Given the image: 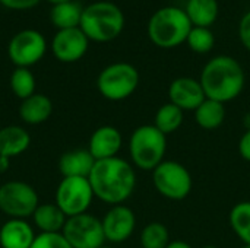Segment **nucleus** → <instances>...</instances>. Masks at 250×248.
Here are the masks:
<instances>
[{"mask_svg":"<svg viewBox=\"0 0 250 248\" xmlns=\"http://www.w3.org/2000/svg\"><path fill=\"white\" fill-rule=\"evenodd\" d=\"M88 180L94 196L111 206L125 205L136 187L133 165L119 156L95 161Z\"/></svg>","mask_w":250,"mask_h":248,"instance_id":"1","label":"nucleus"},{"mask_svg":"<svg viewBox=\"0 0 250 248\" xmlns=\"http://www.w3.org/2000/svg\"><path fill=\"white\" fill-rule=\"evenodd\" d=\"M199 82L208 99L230 102L236 99L246 82L242 64L230 56H215L202 69Z\"/></svg>","mask_w":250,"mask_h":248,"instance_id":"2","label":"nucleus"},{"mask_svg":"<svg viewBox=\"0 0 250 248\" xmlns=\"http://www.w3.org/2000/svg\"><path fill=\"white\" fill-rule=\"evenodd\" d=\"M193 28L185 9L164 6L152 13L148 20V37L158 48L170 50L186 44L188 35Z\"/></svg>","mask_w":250,"mask_h":248,"instance_id":"3","label":"nucleus"},{"mask_svg":"<svg viewBox=\"0 0 250 248\" xmlns=\"http://www.w3.org/2000/svg\"><path fill=\"white\" fill-rule=\"evenodd\" d=\"M79 28L94 42H110L125 29V15L111 1H95L83 7Z\"/></svg>","mask_w":250,"mask_h":248,"instance_id":"4","label":"nucleus"},{"mask_svg":"<svg viewBox=\"0 0 250 248\" xmlns=\"http://www.w3.org/2000/svg\"><path fill=\"white\" fill-rule=\"evenodd\" d=\"M167 151V136L154 124L139 126L129 139V155L132 164L142 171H154Z\"/></svg>","mask_w":250,"mask_h":248,"instance_id":"5","label":"nucleus"},{"mask_svg":"<svg viewBox=\"0 0 250 248\" xmlns=\"http://www.w3.org/2000/svg\"><path fill=\"white\" fill-rule=\"evenodd\" d=\"M139 85L138 69L126 61L111 63L97 77L98 92L108 101H123L135 94Z\"/></svg>","mask_w":250,"mask_h":248,"instance_id":"6","label":"nucleus"},{"mask_svg":"<svg viewBox=\"0 0 250 248\" xmlns=\"http://www.w3.org/2000/svg\"><path fill=\"white\" fill-rule=\"evenodd\" d=\"M152 183L163 197L174 202L186 199L193 187L189 170L177 161H163L152 171Z\"/></svg>","mask_w":250,"mask_h":248,"instance_id":"7","label":"nucleus"},{"mask_svg":"<svg viewBox=\"0 0 250 248\" xmlns=\"http://www.w3.org/2000/svg\"><path fill=\"white\" fill-rule=\"evenodd\" d=\"M40 205L35 189L19 180L0 184V212L9 219L31 218Z\"/></svg>","mask_w":250,"mask_h":248,"instance_id":"8","label":"nucleus"},{"mask_svg":"<svg viewBox=\"0 0 250 248\" xmlns=\"http://www.w3.org/2000/svg\"><path fill=\"white\" fill-rule=\"evenodd\" d=\"M94 191L88 178L63 177L54 194V203L67 216L86 213L94 200Z\"/></svg>","mask_w":250,"mask_h":248,"instance_id":"9","label":"nucleus"},{"mask_svg":"<svg viewBox=\"0 0 250 248\" xmlns=\"http://www.w3.org/2000/svg\"><path fill=\"white\" fill-rule=\"evenodd\" d=\"M62 234L72 248H98L105 243L101 219L88 212L67 218Z\"/></svg>","mask_w":250,"mask_h":248,"instance_id":"10","label":"nucleus"},{"mask_svg":"<svg viewBox=\"0 0 250 248\" xmlns=\"http://www.w3.org/2000/svg\"><path fill=\"white\" fill-rule=\"evenodd\" d=\"M47 51V41L40 31L23 29L13 35L7 45V56L16 67H26L37 64Z\"/></svg>","mask_w":250,"mask_h":248,"instance_id":"11","label":"nucleus"},{"mask_svg":"<svg viewBox=\"0 0 250 248\" xmlns=\"http://www.w3.org/2000/svg\"><path fill=\"white\" fill-rule=\"evenodd\" d=\"M89 47V39L81 28L60 29L51 39V53L62 63L81 60Z\"/></svg>","mask_w":250,"mask_h":248,"instance_id":"12","label":"nucleus"},{"mask_svg":"<svg viewBox=\"0 0 250 248\" xmlns=\"http://www.w3.org/2000/svg\"><path fill=\"white\" fill-rule=\"evenodd\" d=\"M105 241L113 244H120L127 241L136 228L135 212L126 205H116L108 209V212L101 219Z\"/></svg>","mask_w":250,"mask_h":248,"instance_id":"13","label":"nucleus"},{"mask_svg":"<svg viewBox=\"0 0 250 248\" xmlns=\"http://www.w3.org/2000/svg\"><path fill=\"white\" fill-rule=\"evenodd\" d=\"M168 98L182 111H195L207 99L201 82L188 76L177 77L170 83Z\"/></svg>","mask_w":250,"mask_h":248,"instance_id":"14","label":"nucleus"},{"mask_svg":"<svg viewBox=\"0 0 250 248\" xmlns=\"http://www.w3.org/2000/svg\"><path fill=\"white\" fill-rule=\"evenodd\" d=\"M122 145L123 137L119 129L114 126H101L91 134L86 149L95 161H101L117 156Z\"/></svg>","mask_w":250,"mask_h":248,"instance_id":"15","label":"nucleus"},{"mask_svg":"<svg viewBox=\"0 0 250 248\" xmlns=\"http://www.w3.org/2000/svg\"><path fill=\"white\" fill-rule=\"evenodd\" d=\"M37 234L26 219H7L0 227V247L31 248Z\"/></svg>","mask_w":250,"mask_h":248,"instance_id":"16","label":"nucleus"},{"mask_svg":"<svg viewBox=\"0 0 250 248\" xmlns=\"http://www.w3.org/2000/svg\"><path fill=\"white\" fill-rule=\"evenodd\" d=\"M53 113V102L47 95L34 94L21 101L18 108L19 118L29 126H38L45 123Z\"/></svg>","mask_w":250,"mask_h":248,"instance_id":"17","label":"nucleus"},{"mask_svg":"<svg viewBox=\"0 0 250 248\" xmlns=\"http://www.w3.org/2000/svg\"><path fill=\"white\" fill-rule=\"evenodd\" d=\"M94 165H95V159L88 149L67 151L59 159V171L63 177L88 178Z\"/></svg>","mask_w":250,"mask_h":248,"instance_id":"18","label":"nucleus"},{"mask_svg":"<svg viewBox=\"0 0 250 248\" xmlns=\"http://www.w3.org/2000/svg\"><path fill=\"white\" fill-rule=\"evenodd\" d=\"M31 134L22 126L10 124L0 129V156L16 158L28 151Z\"/></svg>","mask_w":250,"mask_h":248,"instance_id":"19","label":"nucleus"},{"mask_svg":"<svg viewBox=\"0 0 250 248\" xmlns=\"http://www.w3.org/2000/svg\"><path fill=\"white\" fill-rule=\"evenodd\" d=\"M34 227L42 234H59L63 231V227L67 221V216L56 203H42L38 205L32 213Z\"/></svg>","mask_w":250,"mask_h":248,"instance_id":"20","label":"nucleus"},{"mask_svg":"<svg viewBox=\"0 0 250 248\" xmlns=\"http://www.w3.org/2000/svg\"><path fill=\"white\" fill-rule=\"evenodd\" d=\"M185 12L193 26L211 28L220 13L218 0H188Z\"/></svg>","mask_w":250,"mask_h":248,"instance_id":"21","label":"nucleus"},{"mask_svg":"<svg viewBox=\"0 0 250 248\" xmlns=\"http://www.w3.org/2000/svg\"><path fill=\"white\" fill-rule=\"evenodd\" d=\"M226 114V104L207 98L195 110V120L204 130H217L224 123Z\"/></svg>","mask_w":250,"mask_h":248,"instance_id":"22","label":"nucleus"},{"mask_svg":"<svg viewBox=\"0 0 250 248\" xmlns=\"http://www.w3.org/2000/svg\"><path fill=\"white\" fill-rule=\"evenodd\" d=\"M82 12H83V6L76 0H72L53 6L50 12V19L59 31L79 28Z\"/></svg>","mask_w":250,"mask_h":248,"instance_id":"23","label":"nucleus"},{"mask_svg":"<svg viewBox=\"0 0 250 248\" xmlns=\"http://www.w3.org/2000/svg\"><path fill=\"white\" fill-rule=\"evenodd\" d=\"M183 113L185 111H182L174 104L167 102V104L161 105L158 108V111L155 113L154 126L161 133H164L166 136L167 134H171V133L177 132L180 129V126L183 124V118H185Z\"/></svg>","mask_w":250,"mask_h":248,"instance_id":"24","label":"nucleus"},{"mask_svg":"<svg viewBox=\"0 0 250 248\" xmlns=\"http://www.w3.org/2000/svg\"><path fill=\"white\" fill-rule=\"evenodd\" d=\"M230 225L237 238L250 246V200L239 202L230 212Z\"/></svg>","mask_w":250,"mask_h":248,"instance_id":"25","label":"nucleus"},{"mask_svg":"<svg viewBox=\"0 0 250 248\" xmlns=\"http://www.w3.org/2000/svg\"><path fill=\"white\" fill-rule=\"evenodd\" d=\"M35 76L26 67H16L10 76V89L21 101L35 94Z\"/></svg>","mask_w":250,"mask_h":248,"instance_id":"26","label":"nucleus"},{"mask_svg":"<svg viewBox=\"0 0 250 248\" xmlns=\"http://www.w3.org/2000/svg\"><path fill=\"white\" fill-rule=\"evenodd\" d=\"M142 248H167L171 243L167 227L161 222H149L141 232Z\"/></svg>","mask_w":250,"mask_h":248,"instance_id":"27","label":"nucleus"},{"mask_svg":"<svg viewBox=\"0 0 250 248\" xmlns=\"http://www.w3.org/2000/svg\"><path fill=\"white\" fill-rule=\"evenodd\" d=\"M188 47L196 54H207L212 51L215 45V35L211 28L193 26L186 39Z\"/></svg>","mask_w":250,"mask_h":248,"instance_id":"28","label":"nucleus"},{"mask_svg":"<svg viewBox=\"0 0 250 248\" xmlns=\"http://www.w3.org/2000/svg\"><path fill=\"white\" fill-rule=\"evenodd\" d=\"M31 248H72L62 232L59 234H37Z\"/></svg>","mask_w":250,"mask_h":248,"instance_id":"29","label":"nucleus"},{"mask_svg":"<svg viewBox=\"0 0 250 248\" xmlns=\"http://www.w3.org/2000/svg\"><path fill=\"white\" fill-rule=\"evenodd\" d=\"M239 38L243 47L250 51V10H248L239 22Z\"/></svg>","mask_w":250,"mask_h":248,"instance_id":"30","label":"nucleus"},{"mask_svg":"<svg viewBox=\"0 0 250 248\" xmlns=\"http://www.w3.org/2000/svg\"><path fill=\"white\" fill-rule=\"evenodd\" d=\"M0 3L10 10H29L35 7L40 0H0Z\"/></svg>","mask_w":250,"mask_h":248,"instance_id":"31","label":"nucleus"},{"mask_svg":"<svg viewBox=\"0 0 250 248\" xmlns=\"http://www.w3.org/2000/svg\"><path fill=\"white\" fill-rule=\"evenodd\" d=\"M239 153L240 156L250 162V130H246L245 134L240 137V142H239Z\"/></svg>","mask_w":250,"mask_h":248,"instance_id":"32","label":"nucleus"},{"mask_svg":"<svg viewBox=\"0 0 250 248\" xmlns=\"http://www.w3.org/2000/svg\"><path fill=\"white\" fill-rule=\"evenodd\" d=\"M167 248H192V246L190 244H188L186 241H171L168 246H167Z\"/></svg>","mask_w":250,"mask_h":248,"instance_id":"33","label":"nucleus"},{"mask_svg":"<svg viewBox=\"0 0 250 248\" xmlns=\"http://www.w3.org/2000/svg\"><path fill=\"white\" fill-rule=\"evenodd\" d=\"M10 167V159L6 156H0V172H6Z\"/></svg>","mask_w":250,"mask_h":248,"instance_id":"34","label":"nucleus"},{"mask_svg":"<svg viewBox=\"0 0 250 248\" xmlns=\"http://www.w3.org/2000/svg\"><path fill=\"white\" fill-rule=\"evenodd\" d=\"M48 3H51L53 6L56 4H62V3H66V1H72V0H47Z\"/></svg>","mask_w":250,"mask_h":248,"instance_id":"35","label":"nucleus"},{"mask_svg":"<svg viewBox=\"0 0 250 248\" xmlns=\"http://www.w3.org/2000/svg\"><path fill=\"white\" fill-rule=\"evenodd\" d=\"M202 248H218V247H215V246H205V247H202Z\"/></svg>","mask_w":250,"mask_h":248,"instance_id":"36","label":"nucleus"},{"mask_svg":"<svg viewBox=\"0 0 250 248\" xmlns=\"http://www.w3.org/2000/svg\"><path fill=\"white\" fill-rule=\"evenodd\" d=\"M98 248H113V247H108V246H101V247Z\"/></svg>","mask_w":250,"mask_h":248,"instance_id":"37","label":"nucleus"},{"mask_svg":"<svg viewBox=\"0 0 250 248\" xmlns=\"http://www.w3.org/2000/svg\"><path fill=\"white\" fill-rule=\"evenodd\" d=\"M242 248H250V246H243V247Z\"/></svg>","mask_w":250,"mask_h":248,"instance_id":"38","label":"nucleus"}]
</instances>
